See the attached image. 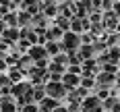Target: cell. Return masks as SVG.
<instances>
[{
	"mask_svg": "<svg viewBox=\"0 0 120 112\" xmlns=\"http://www.w3.org/2000/svg\"><path fill=\"white\" fill-rule=\"evenodd\" d=\"M58 29H50V33H48V37H58Z\"/></svg>",
	"mask_w": 120,
	"mask_h": 112,
	"instance_id": "obj_7",
	"label": "cell"
},
{
	"mask_svg": "<svg viewBox=\"0 0 120 112\" xmlns=\"http://www.w3.org/2000/svg\"><path fill=\"white\" fill-rule=\"evenodd\" d=\"M112 81H114V77H112V75H101V77H99V83H104V87H108V83H112Z\"/></svg>",
	"mask_w": 120,
	"mask_h": 112,
	"instance_id": "obj_5",
	"label": "cell"
},
{
	"mask_svg": "<svg viewBox=\"0 0 120 112\" xmlns=\"http://www.w3.org/2000/svg\"><path fill=\"white\" fill-rule=\"evenodd\" d=\"M4 37H6V39H15V37H17V31H6V33H4Z\"/></svg>",
	"mask_w": 120,
	"mask_h": 112,
	"instance_id": "obj_6",
	"label": "cell"
},
{
	"mask_svg": "<svg viewBox=\"0 0 120 112\" xmlns=\"http://www.w3.org/2000/svg\"><path fill=\"white\" fill-rule=\"evenodd\" d=\"M48 93L58 98V96H62V93H64V89L60 87V83H52V85H48Z\"/></svg>",
	"mask_w": 120,
	"mask_h": 112,
	"instance_id": "obj_2",
	"label": "cell"
},
{
	"mask_svg": "<svg viewBox=\"0 0 120 112\" xmlns=\"http://www.w3.org/2000/svg\"><path fill=\"white\" fill-rule=\"evenodd\" d=\"M41 56H46V48H31V58H41Z\"/></svg>",
	"mask_w": 120,
	"mask_h": 112,
	"instance_id": "obj_3",
	"label": "cell"
},
{
	"mask_svg": "<svg viewBox=\"0 0 120 112\" xmlns=\"http://www.w3.org/2000/svg\"><path fill=\"white\" fill-rule=\"evenodd\" d=\"M77 81H79L77 77H71V75H66V77H64V83H66V85H64V87H75V85H77Z\"/></svg>",
	"mask_w": 120,
	"mask_h": 112,
	"instance_id": "obj_4",
	"label": "cell"
},
{
	"mask_svg": "<svg viewBox=\"0 0 120 112\" xmlns=\"http://www.w3.org/2000/svg\"><path fill=\"white\" fill-rule=\"evenodd\" d=\"M64 46H66V48H77V46H79L77 35H75V33H66V35H64Z\"/></svg>",
	"mask_w": 120,
	"mask_h": 112,
	"instance_id": "obj_1",
	"label": "cell"
},
{
	"mask_svg": "<svg viewBox=\"0 0 120 112\" xmlns=\"http://www.w3.org/2000/svg\"><path fill=\"white\" fill-rule=\"evenodd\" d=\"M58 112H64V110H58Z\"/></svg>",
	"mask_w": 120,
	"mask_h": 112,
	"instance_id": "obj_8",
	"label": "cell"
}]
</instances>
